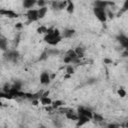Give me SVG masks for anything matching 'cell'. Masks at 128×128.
<instances>
[{"mask_svg": "<svg viewBox=\"0 0 128 128\" xmlns=\"http://www.w3.org/2000/svg\"><path fill=\"white\" fill-rule=\"evenodd\" d=\"M103 62H104V64H112L113 63L112 59H109V58H104Z\"/></svg>", "mask_w": 128, "mask_h": 128, "instance_id": "35", "label": "cell"}, {"mask_svg": "<svg viewBox=\"0 0 128 128\" xmlns=\"http://www.w3.org/2000/svg\"><path fill=\"white\" fill-rule=\"evenodd\" d=\"M0 30H1V27H0Z\"/></svg>", "mask_w": 128, "mask_h": 128, "instance_id": "42", "label": "cell"}, {"mask_svg": "<svg viewBox=\"0 0 128 128\" xmlns=\"http://www.w3.org/2000/svg\"><path fill=\"white\" fill-rule=\"evenodd\" d=\"M47 58H48L47 51H46V50H44V51L40 54V56H39V58H38V61H44V60H46Z\"/></svg>", "mask_w": 128, "mask_h": 128, "instance_id": "29", "label": "cell"}, {"mask_svg": "<svg viewBox=\"0 0 128 128\" xmlns=\"http://www.w3.org/2000/svg\"><path fill=\"white\" fill-rule=\"evenodd\" d=\"M106 128H121V125L119 123H109L106 125Z\"/></svg>", "mask_w": 128, "mask_h": 128, "instance_id": "32", "label": "cell"}, {"mask_svg": "<svg viewBox=\"0 0 128 128\" xmlns=\"http://www.w3.org/2000/svg\"><path fill=\"white\" fill-rule=\"evenodd\" d=\"M0 98H3V92L0 91Z\"/></svg>", "mask_w": 128, "mask_h": 128, "instance_id": "39", "label": "cell"}, {"mask_svg": "<svg viewBox=\"0 0 128 128\" xmlns=\"http://www.w3.org/2000/svg\"><path fill=\"white\" fill-rule=\"evenodd\" d=\"M85 51H86V49H85L83 46H77V47L74 49V52L76 53V55H77V57H78L79 59H81V58L84 57Z\"/></svg>", "mask_w": 128, "mask_h": 128, "instance_id": "14", "label": "cell"}, {"mask_svg": "<svg viewBox=\"0 0 128 128\" xmlns=\"http://www.w3.org/2000/svg\"><path fill=\"white\" fill-rule=\"evenodd\" d=\"M115 3L114 2H109V1H94L93 6L95 8H100V9H107L108 6H113Z\"/></svg>", "mask_w": 128, "mask_h": 128, "instance_id": "9", "label": "cell"}, {"mask_svg": "<svg viewBox=\"0 0 128 128\" xmlns=\"http://www.w3.org/2000/svg\"><path fill=\"white\" fill-rule=\"evenodd\" d=\"M37 12H38V19H43L47 12H48V7H42V8H38L37 9Z\"/></svg>", "mask_w": 128, "mask_h": 128, "instance_id": "18", "label": "cell"}, {"mask_svg": "<svg viewBox=\"0 0 128 128\" xmlns=\"http://www.w3.org/2000/svg\"><path fill=\"white\" fill-rule=\"evenodd\" d=\"M93 14L101 23H105L107 21V19H108L105 9H100V8L93 7Z\"/></svg>", "mask_w": 128, "mask_h": 128, "instance_id": "3", "label": "cell"}, {"mask_svg": "<svg viewBox=\"0 0 128 128\" xmlns=\"http://www.w3.org/2000/svg\"><path fill=\"white\" fill-rule=\"evenodd\" d=\"M0 15L1 16H5V17H8V18H18L19 17V14L13 10H10V9H5V8H2L0 9Z\"/></svg>", "mask_w": 128, "mask_h": 128, "instance_id": "6", "label": "cell"}, {"mask_svg": "<svg viewBox=\"0 0 128 128\" xmlns=\"http://www.w3.org/2000/svg\"><path fill=\"white\" fill-rule=\"evenodd\" d=\"M38 128H47L45 125H43V124H41V125H39V127Z\"/></svg>", "mask_w": 128, "mask_h": 128, "instance_id": "38", "label": "cell"}, {"mask_svg": "<svg viewBox=\"0 0 128 128\" xmlns=\"http://www.w3.org/2000/svg\"><path fill=\"white\" fill-rule=\"evenodd\" d=\"M39 103H41V105L43 106H50L52 103V100L48 96H41L39 98Z\"/></svg>", "mask_w": 128, "mask_h": 128, "instance_id": "15", "label": "cell"}, {"mask_svg": "<svg viewBox=\"0 0 128 128\" xmlns=\"http://www.w3.org/2000/svg\"><path fill=\"white\" fill-rule=\"evenodd\" d=\"M7 46H8V42H7V39H6L5 37L1 36V37H0V50H2L3 52L7 51V50H8Z\"/></svg>", "mask_w": 128, "mask_h": 128, "instance_id": "17", "label": "cell"}, {"mask_svg": "<svg viewBox=\"0 0 128 128\" xmlns=\"http://www.w3.org/2000/svg\"><path fill=\"white\" fill-rule=\"evenodd\" d=\"M11 88L12 89H15L17 91H21V88H22V81L20 80H15L14 83L11 85Z\"/></svg>", "mask_w": 128, "mask_h": 128, "instance_id": "21", "label": "cell"}, {"mask_svg": "<svg viewBox=\"0 0 128 128\" xmlns=\"http://www.w3.org/2000/svg\"><path fill=\"white\" fill-rule=\"evenodd\" d=\"M78 115H82V116H86L89 119L92 120V116H93V111L87 107H83V106H79L76 110Z\"/></svg>", "mask_w": 128, "mask_h": 128, "instance_id": "5", "label": "cell"}, {"mask_svg": "<svg viewBox=\"0 0 128 128\" xmlns=\"http://www.w3.org/2000/svg\"><path fill=\"white\" fill-rule=\"evenodd\" d=\"M1 36H2V35H1V33H0V37H1Z\"/></svg>", "mask_w": 128, "mask_h": 128, "instance_id": "41", "label": "cell"}, {"mask_svg": "<svg viewBox=\"0 0 128 128\" xmlns=\"http://www.w3.org/2000/svg\"><path fill=\"white\" fill-rule=\"evenodd\" d=\"M31 102H32V104H33L34 106H37L38 103H39V100H33V101H31Z\"/></svg>", "mask_w": 128, "mask_h": 128, "instance_id": "37", "label": "cell"}, {"mask_svg": "<svg viewBox=\"0 0 128 128\" xmlns=\"http://www.w3.org/2000/svg\"><path fill=\"white\" fill-rule=\"evenodd\" d=\"M75 33L76 32H75L74 29H72V28H65L61 32V37H62V39L63 38H71V37H73L75 35Z\"/></svg>", "mask_w": 128, "mask_h": 128, "instance_id": "11", "label": "cell"}, {"mask_svg": "<svg viewBox=\"0 0 128 128\" xmlns=\"http://www.w3.org/2000/svg\"><path fill=\"white\" fill-rule=\"evenodd\" d=\"M35 5H36V1H35V0H24V1L22 2L23 8H25V9H27V10L34 8Z\"/></svg>", "mask_w": 128, "mask_h": 128, "instance_id": "13", "label": "cell"}, {"mask_svg": "<svg viewBox=\"0 0 128 128\" xmlns=\"http://www.w3.org/2000/svg\"><path fill=\"white\" fill-rule=\"evenodd\" d=\"M22 27H23V24H22V23H20V22H19V23H17V24L15 25V28H16V29H21Z\"/></svg>", "mask_w": 128, "mask_h": 128, "instance_id": "36", "label": "cell"}, {"mask_svg": "<svg viewBox=\"0 0 128 128\" xmlns=\"http://www.w3.org/2000/svg\"><path fill=\"white\" fill-rule=\"evenodd\" d=\"M65 10L67 11L68 14H73L74 11H75V5H74V3L72 1H70V0H67V6H66V9Z\"/></svg>", "mask_w": 128, "mask_h": 128, "instance_id": "19", "label": "cell"}, {"mask_svg": "<svg viewBox=\"0 0 128 128\" xmlns=\"http://www.w3.org/2000/svg\"><path fill=\"white\" fill-rule=\"evenodd\" d=\"M19 128H26L24 125H19Z\"/></svg>", "mask_w": 128, "mask_h": 128, "instance_id": "40", "label": "cell"}, {"mask_svg": "<svg viewBox=\"0 0 128 128\" xmlns=\"http://www.w3.org/2000/svg\"><path fill=\"white\" fill-rule=\"evenodd\" d=\"M92 120H94L96 123L98 124H101L103 122H105V119L103 117V115L99 114V113H96V112H93V116H92Z\"/></svg>", "mask_w": 128, "mask_h": 128, "instance_id": "16", "label": "cell"}, {"mask_svg": "<svg viewBox=\"0 0 128 128\" xmlns=\"http://www.w3.org/2000/svg\"><path fill=\"white\" fill-rule=\"evenodd\" d=\"M116 40L119 42V44L124 48V49H128V37L123 34V33H120L116 36Z\"/></svg>", "mask_w": 128, "mask_h": 128, "instance_id": "7", "label": "cell"}, {"mask_svg": "<svg viewBox=\"0 0 128 128\" xmlns=\"http://www.w3.org/2000/svg\"><path fill=\"white\" fill-rule=\"evenodd\" d=\"M50 6H51V9L52 10L58 11V1H52V2H50Z\"/></svg>", "mask_w": 128, "mask_h": 128, "instance_id": "31", "label": "cell"}, {"mask_svg": "<svg viewBox=\"0 0 128 128\" xmlns=\"http://www.w3.org/2000/svg\"><path fill=\"white\" fill-rule=\"evenodd\" d=\"M90 121H91V119H89L88 117L82 116V115H78V119L76 121V128H80V127L84 126L85 124H87Z\"/></svg>", "mask_w": 128, "mask_h": 128, "instance_id": "10", "label": "cell"}, {"mask_svg": "<svg viewBox=\"0 0 128 128\" xmlns=\"http://www.w3.org/2000/svg\"><path fill=\"white\" fill-rule=\"evenodd\" d=\"M117 93H118V95H119L121 98H124V97L126 96V91H125L124 88H120V89L117 91Z\"/></svg>", "mask_w": 128, "mask_h": 128, "instance_id": "33", "label": "cell"}, {"mask_svg": "<svg viewBox=\"0 0 128 128\" xmlns=\"http://www.w3.org/2000/svg\"><path fill=\"white\" fill-rule=\"evenodd\" d=\"M48 4V2H46L45 0H38L36 1V5L38 6V8H42V7H46Z\"/></svg>", "mask_w": 128, "mask_h": 128, "instance_id": "28", "label": "cell"}, {"mask_svg": "<svg viewBox=\"0 0 128 128\" xmlns=\"http://www.w3.org/2000/svg\"><path fill=\"white\" fill-rule=\"evenodd\" d=\"M64 115H65V117H66L67 119L72 120V121H77V119H78V114H77V112H75V111H73V110H71V109H69V111L66 112Z\"/></svg>", "mask_w": 128, "mask_h": 128, "instance_id": "12", "label": "cell"}, {"mask_svg": "<svg viewBox=\"0 0 128 128\" xmlns=\"http://www.w3.org/2000/svg\"><path fill=\"white\" fill-rule=\"evenodd\" d=\"M63 105H64V101H62V100H55V101H52V103H51V107L53 110H55V109L57 110V109L61 108Z\"/></svg>", "mask_w": 128, "mask_h": 128, "instance_id": "20", "label": "cell"}, {"mask_svg": "<svg viewBox=\"0 0 128 128\" xmlns=\"http://www.w3.org/2000/svg\"><path fill=\"white\" fill-rule=\"evenodd\" d=\"M26 18H27V23H33V22H36L38 21V12H37V9L35 8H32V9H29L26 11Z\"/></svg>", "mask_w": 128, "mask_h": 128, "instance_id": "4", "label": "cell"}, {"mask_svg": "<svg viewBox=\"0 0 128 128\" xmlns=\"http://www.w3.org/2000/svg\"><path fill=\"white\" fill-rule=\"evenodd\" d=\"M65 72H66V74H67L68 76H71V75H73V74L75 73V68H74L71 64H68V65L66 66Z\"/></svg>", "mask_w": 128, "mask_h": 128, "instance_id": "24", "label": "cell"}, {"mask_svg": "<svg viewBox=\"0 0 128 128\" xmlns=\"http://www.w3.org/2000/svg\"><path fill=\"white\" fill-rule=\"evenodd\" d=\"M43 40L48 44V45H51V46H56L58 45L61 41H62V37H61V32L59 31V29L57 28H54L53 32L50 33V34H46L44 35V38Z\"/></svg>", "mask_w": 128, "mask_h": 128, "instance_id": "1", "label": "cell"}, {"mask_svg": "<svg viewBox=\"0 0 128 128\" xmlns=\"http://www.w3.org/2000/svg\"><path fill=\"white\" fill-rule=\"evenodd\" d=\"M53 125L56 127V128H61L62 127V121L59 120V119H53Z\"/></svg>", "mask_w": 128, "mask_h": 128, "instance_id": "30", "label": "cell"}, {"mask_svg": "<svg viewBox=\"0 0 128 128\" xmlns=\"http://www.w3.org/2000/svg\"><path fill=\"white\" fill-rule=\"evenodd\" d=\"M10 90H11V84H9V83H5V84L3 85L2 92H3L4 94H8V93L10 92Z\"/></svg>", "mask_w": 128, "mask_h": 128, "instance_id": "27", "label": "cell"}, {"mask_svg": "<svg viewBox=\"0 0 128 128\" xmlns=\"http://www.w3.org/2000/svg\"><path fill=\"white\" fill-rule=\"evenodd\" d=\"M46 51H47L48 56H56V55L60 54V51L56 48H50V49H47Z\"/></svg>", "mask_w": 128, "mask_h": 128, "instance_id": "23", "label": "cell"}, {"mask_svg": "<svg viewBox=\"0 0 128 128\" xmlns=\"http://www.w3.org/2000/svg\"><path fill=\"white\" fill-rule=\"evenodd\" d=\"M47 29H48V28H47L45 25H41V26H39V27L36 29V32H37L38 34H44V35H46Z\"/></svg>", "mask_w": 128, "mask_h": 128, "instance_id": "25", "label": "cell"}, {"mask_svg": "<svg viewBox=\"0 0 128 128\" xmlns=\"http://www.w3.org/2000/svg\"><path fill=\"white\" fill-rule=\"evenodd\" d=\"M127 10H128V1H125V2H124L123 7H122V8L119 10V12L116 14V16H117V17H120V16H121L123 13H125Z\"/></svg>", "mask_w": 128, "mask_h": 128, "instance_id": "22", "label": "cell"}, {"mask_svg": "<svg viewBox=\"0 0 128 128\" xmlns=\"http://www.w3.org/2000/svg\"><path fill=\"white\" fill-rule=\"evenodd\" d=\"M39 80H40V83L42 85H48L51 81V75L48 71H43L41 72L40 74V77H39Z\"/></svg>", "mask_w": 128, "mask_h": 128, "instance_id": "8", "label": "cell"}, {"mask_svg": "<svg viewBox=\"0 0 128 128\" xmlns=\"http://www.w3.org/2000/svg\"><path fill=\"white\" fill-rule=\"evenodd\" d=\"M3 58L7 62H12V63H17L19 58H20V53L18 50L13 49V50H7L3 53Z\"/></svg>", "mask_w": 128, "mask_h": 128, "instance_id": "2", "label": "cell"}, {"mask_svg": "<svg viewBox=\"0 0 128 128\" xmlns=\"http://www.w3.org/2000/svg\"><path fill=\"white\" fill-rule=\"evenodd\" d=\"M66 6H67V0H64V1H58V11L66 9Z\"/></svg>", "mask_w": 128, "mask_h": 128, "instance_id": "26", "label": "cell"}, {"mask_svg": "<svg viewBox=\"0 0 128 128\" xmlns=\"http://www.w3.org/2000/svg\"><path fill=\"white\" fill-rule=\"evenodd\" d=\"M97 82V79L96 78H89L88 80H87V83L88 84H94V83H96Z\"/></svg>", "mask_w": 128, "mask_h": 128, "instance_id": "34", "label": "cell"}]
</instances>
